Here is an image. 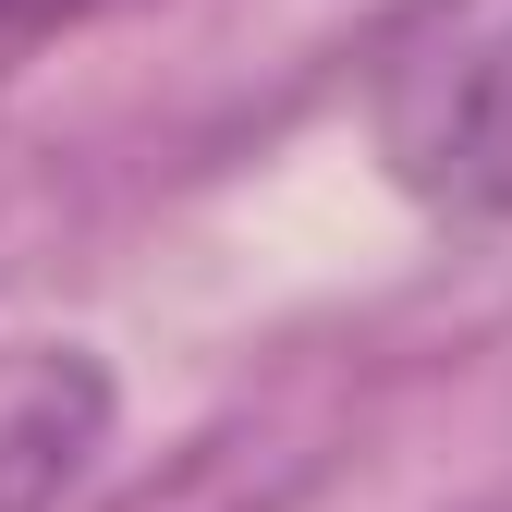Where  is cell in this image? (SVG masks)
Returning a JSON list of instances; mask_svg holds the SVG:
<instances>
[{
	"label": "cell",
	"mask_w": 512,
	"mask_h": 512,
	"mask_svg": "<svg viewBox=\"0 0 512 512\" xmlns=\"http://www.w3.org/2000/svg\"><path fill=\"white\" fill-rule=\"evenodd\" d=\"M110 439V378L74 342H13L0 354V512H49Z\"/></svg>",
	"instance_id": "2"
},
{
	"label": "cell",
	"mask_w": 512,
	"mask_h": 512,
	"mask_svg": "<svg viewBox=\"0 0 512 512\" xmlns=\"http://www.w3.org/2000/svg\"><path fill=\"white\" fill-rule=\"evenodd\" d=\"M366 135L439 220H512V0H403L366 49Z\"/></svg>",
	"instance_id": "1"
},
{
	"label": "cell",
	"mask_w": 512,
	"mask_h": 512,
	"mask_svg": "<svg viewBox=\"0 0 512 512\" xmlns=\"http://www.w3.org/2000/svg\"><path fill=\"white\" fill-rule=\"evenodd\" d=\"M122 0H0V37H61V25H98Z\"/></svg>",
	"instance_id": "3"
}]
</instances>
